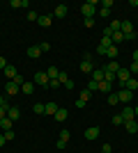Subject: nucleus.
<instances>
[{"label": "nucleus", "instance_id": "1", "mask_svg": "<svg viewBox=\"0 0 138 153\" xmlns=\"http://www.w3.org/2000/svg\"><path fill=\"white\" fill-rule=\"evenodd\" d=\"M115 80L120 82V87H124V85H127V80H131V73H129V69L120 66V71L115 73Z\"/></svg>", "mask_w": 138, "mask_h": 153}, {"label": "nucleus", "instance_id": "2", "mask_svg": "<svg viewBox=\"0 0 138 153\" xmlns=\"http://www.w3.org/2000/svg\"><path fill=\"white\" fill-rule=\"evenodd\" d=\"M81 71H83V73H92V71H94V64H92V55L90 53H85V57H83V62H81Z\"/></svg>", "mask_w": 138, "mask_h": 153}, {"label": "nucleus", "instance_id": "3", "mask_svg": "<svg viewBox=\"0 0 138 153\" xmlns=\"http://www.w3.org/2000/svg\"><path fill=\"white\" fill-rule=\"evenodd\" d=\"M35 85H41V87H48V76H46V71H37L32 78Z\"/></svg>", "mask_w": 138, "mask_h": 153}, {"label": "nucleus", "instance_id": "4", "mask_svg": "<svg viewBox=\"0 0 138 153\" xmlns=\"http://www.w3.org/2000/svg\"><path fill=\"white\" fill-rule=\"evenodd\" d=\"M111 46H113L111 39H108V37H101V41H99V46H97V53H99V55H106V51H108Z\"/></svg>", "mask_w": 138, "mask_h": 153}, {"label": "nucleus", "instance_id": "5", "mask_svg": "<svg viewBox=\"0 0 138 153\" xmlns=\"http://www.w3.org/2000/svg\"><path fill=\"white\" fill-rule=\"evenodd\" d=\"M81 14H83L85 19H94V14H97V9H94V5H92V2H85V5L81 7Z\"/></svg>", "mask_w": 138, "mask_h": 153}, {"label": "nucleus", "instance_id": "6", "mask_svg": "<svg viewBox=\"0 0 138 153\" xmlns=\"http://www.w3.org/2000/svg\"><path fill=\"white\" fill-rule=\"evenodd\" d=\"M19 91H21L19 85L14 82V80H7V85H5V94H7V96H16Z\"/></svg>", "mask_w": 138, "mask_h": 153}, {"label": "nucleus", "instance_id": "7", "mask_svg": "<svg viewBox=\"0 0 138 153\" xmlns=\"http://www.w3.org/2000/svg\"><path fill=\"white\" fill-rule=\"evenodd\" d=\"M118 98H120V103H129L133 98V91H129V89H120L118 91Z\"/></svg>", "mask_w": 138, "mask_h": 153}, {"label": "nucleus", "instance_id": "8", "mask_svg": "<svg viewBox=\"0 0 138 153\" xmlns=\"http://www.w3.org/2000/svg\"><path fill=\"white\" fill-rule=\"evenodd\" d=\"M2 73H5V78H9V80H14V78L19 76V71H16V66H14V64H7Z\"/></svg>", "mask_w": 138, "mask_h": 153}, {"label": "nucleus", "instance_id": "9", "mask_svg": "<svg viewBox=\"0 0 138 153\" xmlns=\"http://www.w3.org/2000/svg\"><path fill=\"white\" fill-rule=\"evenodd\" d=\"M97 137H99V126H92V128H87V130H85V140H97Z\"/></svg>", "mask_w": 138, "mask_h": 153}, {"label": "nucleus", "instance_id": "10", "mask_svg": "<svg viewBox=\"0 0 138 153\" xmlns=\"http://www.w3.org/2000/svg\"><path fill=\"white\" fill-rule=\"evenodd\" d=\"M39 55H41V48H39V46H30V48H28V57H30V59H37V57H39Z\"/></svg>", "mask_w": 138, "mask_h": 153}, {"label": "nucleus", "instance_id": "11", "mask_svg": "<svg viewBox=\"0 0 138 153\" xmlns=\"http://www.w3.org/2000/svg\"><path fill=\"white\" fill-rule=\"evenodd\" d=\"M53 16H55V19H65L67 16V5H58L53 9Z\"/></svg>", "mask_w": 138, "mask_h": 153}, {"label": "nucleus", "instance_id": "12", "mask_svg": "<svg viewBox=\"0 0 138 153\" xmlns=\"http://www.w3.org/2000/svg\"><path fill=\"white\" fill-rule=\"evenodd\" d=\"M118 71H120V64L118 62H106L104 73H118Z\"/></svg>", "mask_w": 138, "mask_h": 153}, {"label": "nucleus", "instance_id": "13", "mask_svg": "<svg viewBox=\"0 0 138 153\" xmlns=\"http://www.w3.org/2000/svg\"><path fill=\"white\" fill-rule=\"evenodd\" d=\"M21 91H23V94H26V96H30V94H32V91H35V82H30V80H26V82L21 85Z\"/></svg>", "mask_w": 138, "mask_h": 153}, {"label": "nucleus", "instance_id": "14", "mask_svg": "<svg viewBox=\"0 0 138 153\" xmlns=\"http://www.w3.org/2000/svg\"><path fill=\"white\" fill-rule=\"evenodd\" d=\"M120 114H122L124 123H127V121H133V119H136V114H133V108H124V112H120Z\"/></svg>", "mask_w": 138, "mask_h": 153}, {"label": "nucleus", "instance_id": "15", "mask_svg": "<svg viewBox=\"0 0 138 153\" xmlns=\"http://www.w3.org/2000/svg\"><path fill=\"white\" fill-rule=\"evenodd\" d=\"M46 76H48V80H58L60 69H58V66H48V69H46Z\"/></svg>", "mask_w": 138, "mask_h": 153}, {"label": "nucleus", "instance_id": "16", "mask_svg": "<svg viewBox=\"0 0 138 153\" xmlns=\"http://www.w3.org/2000/svg\"><path fill=\"white\" fill-rule=\"evenodd\" d=\"M124 128H127V133H129V135L138 133V121H136V119H133V121H127V123H124Z\"/></svg>", "mask_w": 138, "mask_h": 153}, {"label": "nucleus", "instance_id": "17", "mask_svg": "<svg viewBox=\"0 0 138 153\" xmlns=\"http://www.w3.org/2000/svg\"><path fill=\"white\" fill-rule=\"evenodd\" d=\"M12 119L9 117H5V119H0V128H2V133H7V130H12Z\"/></svg>", "mask_w": 138, "mask_h": 153}, {"label": "nucleus", "instance_id": "18", "mask_svg": "<svg viewBox=\"0 0 138 153\" xmlns=\"http://www.w3.org/2000/svg\"><path fill=\"white\" fill-rule=\"evenodd\" d=\"M37 23H39L41 27H51V16H48V14H41L39 19H37Z\"/></svg>", "mask_w": 138, "mask_h": 153}, {"label": "nucleus", "instance_id": "19", "mask_svg": "<svg viewBox=\"0 0 138 153\" xmlns=\"http://www.w3.org/2000/svg\"><path fill=\"white\" fill-rule=\"evenodd\" d=\"M7 117H9L12 121H16V119H19V117H21V110H19V108H14V105H12V108L7 110Z\"/></svg>", "mask_w": 138, "mask_h": 153}, {"label": "nucleus", "instance_id": "20", "mask_svg": "<svg viewBox=\"0 0 138 153\" xmlns=\"http://www.w3.org/2000/svg\"><path fill=\"white\" fill-rule=\"evenodd\" d=\"M120 32H122V34H129V32H133V23H131V21H122V27H120Z\"/></svg>", "mask_w": 138, "mask_h": 153}, {"label": "nucleus", "instance_id": "21", "mask_svg": "<svg viewBox=\"0 0 138 153\" xmlns=\"http://www.w3.org/2000/svg\"><path fill=\"white\" fill-rule=\"evenodd\" d=\"M106 57L111 59V62H115V59H118V46H111V48L106 51Z\"/></svg>", "mask_w": 138, "mask_h": 153}, {"label": "nucleus", "instance_id": "22", "mask_svg": "<svg viewBox=\"0 0 138 153\" xmlns=\"http://www.w3.org/2000/svg\"><path fill=\"white\" fill-rule=\"evenodd\" d=\"M55 112H58V105H55V103H48V105H46V110H44V114H48V117H55Z\"/></svg>", "mask_w": 138, "mask_h": 153}, {"label": "nucleus", "instance_id": "23", "mask_svg": "<svg viewBox=\"0 0 138 153\" xmlns=\"http://www.w3.org/2000/svg\"><path fill=\"white\" fill-rule=\"evenodd\" d=\"M9 7L21 9V7H30V2H28V0H12V2H9Z\"/></svg>", "mask_w": 138, "mask_h": 153}, {"label": "nucleus", "instance_id": "24", "mask_svg": "<svg viewBox=\"0 0 138 153\" xmlns=\"http://www.w3.org/2000/svg\"><path fill=\"white\" fill-rule=\"evenodd\" d=\"M111 87H113V82H108V80L99 82V91H104V94H111Z\"/></svg>", "mask_w": 138, "mask_h": 153}, {"label": "nucleus", "instance_id": "25", "mask_svg": "<svg viewBox=\"0 0 138 153\" xmlns=\"http://www.w3.org/2000/svg\"><path fill=\"white\" fill-rule=\"evenodd\" d=\"M67 117H69V114H67V110H65V108H58V112H55V117H53V119H55V121H65Z\"/></svg>", "mask_w": 138, "mask_h": 153}, {"label": "nucleus", "instance_id": "26", "mask_svg": "<svg viewBox=\"0 0 138 153\" xmlns=\"http://www.w3.org/2000/svg\"><path fill=\"white\" fill-rule=\"evenodd\" d=\"M111 41H113V46H118V44H122V41H124V34H122V32H113V37H111Z\"/></svg>", "mask_w": 138, "mask_h": 153}, {"label": "nucleus", "instance_id": "27", "mask_svg": "<svg viewBox=\"0 0 138 153\" xmlns=\"http://www.w3.org/2000/svg\"><path fill=\"white\" fill-rule=\"evenodd\" d=\"M90 76H92V80H97V82H101V80H104V69H94V71L90 73Z\"/></svg>", "mask_w": 138, "mask_h": 153}, {"label": "nucleus", "instance_id": "28", "mask_svg": "<svg viewBox=\"0 0 138 153\" xmlns=\"http://www.w3.org/2000/svg\"><path fill=\"white\" fill-rule=\"evenodd\" d=\"M122 89L136 91V89H138V80H133V78H131V80H127V85H124V87H122Z\"/></svg>", "mask_w": 138, "mask_h": 153}, {"label": "nucleus", "instance_id": "29", "mask_svg": "<svg viewBox=\"0 0 138 153\" xmlns=\"http://www.w3.org/2000/svg\"><path fill=\"white\" fill-rule=\"evenodd\" d=\"M106 98H108V105H118V103H120V98H118V94H115V91L106 94Z\"/></svg>", "mask_w": 138, "mask_h": 153}, {"label": "nucleus", "instance_id": "30", "mask_svg": "<svg viewBox=\"0 0 138 153\" xmlns=\"http://www.w3.org/2000/svg\"><path fill=\"white\" fill-rule=\"evenodd\" d=\"M85 89H87V91H97V89H99V82L90 78V80H87V87H85Z\"/></svg>", "mask_w": 138, "mask_h": 153}, {"label": "nucleus", "instance_id": "31", "mask_svg": "<svg viewBox=\"0 0 138 153\" xmlns=\"http://www.w3.org/2000/svg\"><path fill=\"white\" fill-rule=\"evenodd\" d=\"M113 126H122V123H124V119H122V114H113Z\"/></svg>", "mask_w": 138, "mask_h": 153}, {"label": "nucleus", "instance_id": "32", "mask_svg": "<svg viewBox=\"0 0 138 153\" xmlns=\"http://www.w3.org/2000/svg\"><path fill=\"white\" fill-rule=\"evenodd\" d=\"M69 137H72V135H69V130H60V137H58V140L67 144V142H69Z\"/></svg>", "mask_w": 138, "mask_h": 153}, {"label": "nucleus", "instance_id": "33", "mask_svg": "<svg viewBox=\"0 0 138 153\" xmlns=\"http://www.w3.org/2000/svg\"><path fill=\"white\" fill-rule=\"evenodd\" d=\"M108 27H111L113 32H120V27H122V21H111V25H108Z\"/></svg>", "mask_w": 138, "mask_h": 153}, {"label": "nucleus", "instance_id": "34", "mask_svg": "<svg viewBox=\"0 0 138 153\" xmlns=\"http://www.w3.org/2000/svg\"><path fill=\"white\" fill-rule=\"evenodd\" d=\"M44 110H46L44 103H35V114H44Z\"/></svg>", "mask_w": 138, "mask_h": 153}, {"label": "nucleus", "instance_id": "35", "mask_svg": "<svg viewBox=\"0 0 138 153\" xmlns=\"http://www.w3.org/2000/svg\"><path fill=\"white\" fill-rule=\"evenodd\" d=\"M99 16H101V19H108V16H111V9H108V7H101V9H99Z\"/></svg>", "mask_w": 138, "mask_h": 153}, {"label": "nucleus", "instance_id": "36", "mask_svg": "<svg viewBox=\"0 0 138 153\" xmlns=\"http://www.w3.org/2000/svg\"><path fill=\"white\" fill-rule=\"evenodd\" d=\"M37 19H39V14L35 12V9H32V12H28V21H32V23H37Z\"/></svg>", "mask_w": 138, "mask_h": 153}, {"label": "nucleus", "instance_id": "37", "mask_svg": "<svg viewBox=\"0 0 138 153\" xmlns=\"http://www.w3.org/2000/svg\"><path fill=\"white\" fill-rule=\"evenodd\" d=\"M37 46L41 48V53H48V51H51V44H48V41H41V44H37Z\"/></svg>", "mask_w": 138, "mask_h": 153}, {"label": "nucleus", "instance_id": "38", "mask_svg": "<svg viewBox=\"0 0 138 153\" xmlns=\"http://www.w3.org/2000/svg\"><path fill=\"white\" fill-rule=\"evenodd\" d=\"M78 98H83V101H90V98H92V91L83 89V91H81V96H78Z\"/></svg>", "mask_w": 138, "mask_h": 153}, {"label": "nucleus", "instance_id": "39", "mask_svg": "<svg viewBox=\"0 0 138 153\" xmlns=\"http://www.w3.org/2000/svg\"><path fill=\"white\" fill-rule=\"evenodd\" d=\"M127 69H129V73H131V76H133V73H138V62H131Z\"/></svg>", "mask_w": 138, "mask_h": 153}, {"label": "nucleus", "instance_id": "40", "mask_svg": "<svg viewBox=\"0 0 138 153\" xmlns=\"http://www.w3.org/2000/svg\"><path fill=\"white\" fill-rule=\"evenodd\" d=\"M85 105H87V101H83V98H76V108H78V110H83Z\"/></svg>", "mask_w": 138, "mask_h": 153}, {"label": "nucleus", "instance_id": "41", "mask_svg": "<svg viewBox=\"0 0 138 153\" xmlns=\"http://www.w3.org/2000/svg\"><path fill=\"white\" fill-rule=\"evenodd\" d=\"M48 87H51V89H58V87H60V80H48Z\"/></svg>", "mask_w": 138, "mask_h": 153}, {"label": "nucleus", "instance_id": "42", "mask_svg": "<svg viewBox=\"0 0 138 153\" xmlns=\"http://www.w3.org/2000/svg\"><path fill=\"white\" fill-rule=\"evenodd\" d=\"M133 39H136V30L129 32V34H124V41H133Z\"/></svg>", "mask_w": 138, "mask_h": 153}, {"label": "nucleus", "instance_id": "43", "mask_svg": "<svg viewBox=\"0 0 138 153\" xmlns=\"http://www.w3.org/2000/svg\"><path fill=\"white\" fill-rule=\"evenodd\" d=\"M2 135H5V140H7V142H12V140H14V130H7V133H2Z\"/></svg>", "mask_w": 138, "mask_h": 153}, {"label": "nucleus", "instance_id": "44", "mask_svg": "<svg viewBox=\"0 0 138 153\" xmlns=\"http://www.w3.org/2000/svg\"><path fill=\"white\" fill-rule=\"evenodd\" d=\"M99 5H101V7H108V9H111V7H113V0H101Z\"/></svg>", "mask_w": 138, "mask_h": 153}, {"label": "nucleus", "instance_id": "45", "mask_svg": "<svg viewBox=\"0 0 138 153\" xmlns=\"http://www.w3.org/2000/svg\"><path fill=\"white\" fill-rule=\"evenodd\" d=\"M14 82H16V85H19V87H21V85L26 82V78H23V76H16V78H14Z\"/></svg>", "mask_w": 138, "mask_h": 153}, {"label": "nucleus", "instance_id": "46", "mask_svg": "<svg viewBox=\"0 0 138 153\" xmlns=\"http://www.w3.org/2000/svg\"><path fill=\"white\" fill-rule=\"evenodd\" d=\"M104 80H108V82H113V80H115V73H104Z\"/></svg>", "mask_w": 138, "mask_h": 153}, {"label": "nucleus", "instance_id": "47", "mask_svg": "<svg viewBox=\"0 0 138 153\" xmlns=\"http://www.w3.org/2000/svg\"><path fill=\"white\" fill-rule=\"evenodd\" d=\"M7 64H9V62H7V59H5V57H2V55H0V69L5 71V66H7Z\"/></svg>", "mask_w": 138, "mask_h": 153}, {"label": "nucleus", "instance_id": "48", "mask_svg": "<svg viewBox=\"0 0 138 153\" xmlns=\"http://www.w3.org/2000/svg\"><path fill=\"white\" fill-rule=\"evenodd\" d=\"M113 149H111V144H104V146H101V153H111Z\"/></svg>", "mask_w": 138, "mask_h": 153}, {"label": "nucleus", "instance_id": "49", "mask_svg": "<svg viewBox=\"0 0 138 153\" xmlns=\"http://www.w3.org/2000/svg\"><path fill=\"white\" fill-rule=\"evenodd\" d=\"M55 146H58L60 151H62V149H67V144H65V142H60V140H58V142H55Z\"/></svg>", "mask_w": 138, "mask_h": 153}, {"label": "nucleus", "instance_id": "50", "mask_svg": "<svg viewBox=\"0 0 138 153\" xmlns=\"http://www.w3.org/2000/svg\"><path fill=\"white\" fill-rule=\"evenodd\" d=\"M85 25L87 27H94V19H85Z\"/></svg>", "mask_w": 138, "mask_h": 153}, {"label": "nucleus", "instance_id": "51", "mask_svg": "<svg viewBox=\"0 0 138 153\" xmlns=\"http://www.w3.org/2000/svg\"><path fill=\"white\" fill-rule=\"evenodd\" d=\"M131 57H133V62H138V48L133 51V55H131Z\"/></svg>", "mask_w": 138, "mask_h": 153}, {"label": "nucleus", "instance_id": "52", "mask_svg": "<svg viewBox=\"0 0 138 153\" xmlns=\"http://www.w3.org/2000/svg\"><path fill=\"white\" fill-rule=\"evenodd\" d=\"M5 142H7V140H5V135H0V146H5Z\"/></svg>", "mask_w": 138, "mask_h": 153}, {"label": "nucleus", "instance_id": "53", "mask_svg": "<svg viewBox=\"0 0 138 153\" xmlns=\"http://www.w3.org/2000/svg\"><path fill=\"white\" fill-rule=\"evenodd\" d=\"M133 114H136V119H138V105H136V108H133Z\"/></svg>", "mask_w": 138, "mask_h": 153}, {"label": "nucleus", "instance_id": "54", "mask_svg": "<svg viewBox=\"0 0 138 153\" xmlns=\"http://www.w3.org/2000/svg\"><path fill=\"white\" fill-rule=\"evenodd\" d=\"M5 103H7V101H5V98H2V96H0V105H5Z\"/></svg>", "mask_w": 138, "mask_h": 153}, {"label": "nucleus", "instance_id": "55", "mask_svg": "<svg viewBox=\"0 0 138 153\" xmlns=\"http://www.w3.org/2000/svg\"><path fill=\"white\" fill-rule=\"evenodd\" d=\"M136 121H138V119H136Z\"/></svg>", "mask_w": 138, "mask_h": 153}]
</instances>
